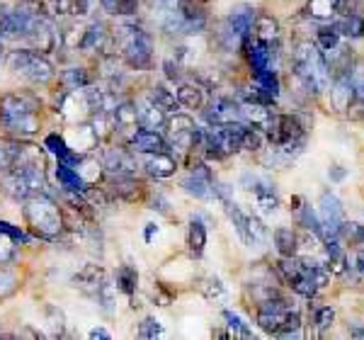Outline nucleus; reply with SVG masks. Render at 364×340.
Instances as JSON below:
<instances>
[{
    "label": "nucleus",
    "mask_w": 364,
    "mask_h": 340,
    "mask_svg": "<svg viewBox=\"0 0 364 340\" xmlns=\"http://www.w3.org/2000/svg\"><path fill=\"white\" fill-rule=\"evenodd\" d=\"M277 272L291 287V292H296V294L306 299H314L318 294V289H323L328 285V280H331V270L326 267V262L309 260V257H299V255H289V257L279 255Z\"/></svg>",
    "instance_id": "obj_6"
},
{
    "label": "nucleus",
    "mask_w": 364,
    "mask_h": 340,
    "mask_svg": "<svg viewBox=\"0 0 364 340\" xmlns=\"http://www.w3.org/2000/svg\"><path fill=\"white\" fill-rule=\"evenodd\" d=\"M105 280H107V272H105L102 265H97V262H87L78 270V272L73 275V280H70V285L75 287L78 292H83L87 297H95L100 292V287L105 285Z\"/></svg>",
    "instance_id": "obj_24"
},
{
    "label": "nucleus",
    "mask_w": 364,
    "mask_h": 340,
    "mask_svg": "<svg viewBox=\"0 0 364 340\" xmlns=\"http://www.w3.org/2000/svg\"><path fill=\"white\" fill-rule=\"evenodd\" d=\"M340 241H345V245H350V248H362L364 245V226L360 221H343V226H340V233H338Z\"/></svg>",
    "instance_id": "obj_42"
},
{
    "label": "nucleus",
    "mask_w": 364,
    "mask_h": 340,
    "mask_svg": "<svg viewBox=\"0 0 364 340\" xmlns=\"http://www.w3.org/2000/svg\"><path fill=\"white\" fill-rule=\"evenodd\" d=\"M139 166L156 180L173 178L178 173V156L170 154V151H154V154H141Z\"/></svg>",
    "instance_id": "obj_19"
},
{
    "label": "nucleus",
    "mask_w": 364,
    "mask_h": 340,
    "mask_svg": "<svg viewBox=\"0 0 364 340\" xmlns=\"http://www.w3.org/2000/svg\"><path fill=\"white\" fill-rule=\"evenodd\" d=\"M255 321L269 336H284L291 338L299 333L301 328V316L296 309H291L289 299H284L282 294L267 297L262 302H257L255 307Z\"/></svg>",
    "instance_id": "obj_8"
},
{
    "label": "nucleus",
    "mask_w": 364,
    "mask_h": 340,
    "mask_svg": "<svg viewBox=\"0 0 364 340\" xmlns=\"http://www.w3.org/2000/svg\"><path fill=\"white\" fill-rule=\"evenodd\" d=\"M146 97L154 100L158 107H163L166 112H178V97H175V90H170L166 83H156L149 87V92H146Z\"/></svg>",
    "instance_id": "obj_39"
},
{
    "label": "nucleus",
    "mask_w": 364,
    "mask_h": 340,
    "mask_svg": "<svg viewBox=\"0 0 364 340\" xmlns=\"http://www.w3.org/2000/svg\"><path fill=\"white\" fill-rule=\"evenodd\" d=\"M180 63L173 61V58H168L166 63H163V71H166V78L170 80V83H180L182 80V71H180Z\"/></svg>",
    "instance_id": "obj_51"
},
{
    "label": "nucleus",
    "mask_w": 364,
    "mask_h": 340,
    "mask_svg": "<svg viewBox=\"0 0 364 340\" xmlns=\"http://www.w3.org/2000/svg\"><path fill=\"white\" fill-rule=\"evenodd\" d=\"M316 44H318V49L323 54H328V51H333L336 46H340V34H338V29L333 27V22L331 25L323 22L318 27V32H316Z\"/></svg>",
    "instance_id": "obj_45"
},
{
    "label": "nucleus",
    "mask_w": 364,
    "mask_h": 340,
    "mask_svg": "<svg viewBox=\"0 0 364 340\" xmlns=\"http://www.w3.org/2000/svg\"><path fill=\"white\" fill-rule=\"evenodd\" d=\"M323 245H326V267L331 270V275L348 272V253H345V245H340V238L323 241Z\"/></svg>",
    "instance_id": "obj_32"
},
{
    "label": "nucleus",
    "mask_w": 364,
    "mask_h": 340,
    "mask_svg": "<svg viewBox=\"0 0 364 340\" xmlns=\"http://www.w3.org/2000/svg\"><path fill=\"white\" fill-rule=\"evenodd\" d=\"M42 127V100L32 90H10L0 95V129L17 139H32Z\"/></svg>",
    "instance_id": "obj_2"
},
{
    "label": "nucleus",
    "mask_w": 364,
    "mask_h": 340,
    "mask_svg": "<svg viewBox=\"0 0 364 340\" xmlns=\"http://www.w3.org/2000/svg\"><path fill=\"white\" fill-rule=\"evenodd\" d=\"M154 233H158V226L156 224H146V241H151V238H154Z\"/></svg>",
    "instance_id": "obj_56"
},
{
    "label": "nucleus",
    "mask_w": 364,
    "mask_h": 340,
    "mask_svg": "<svg viewBox=\"0 0 364 340\" xmlns=\"http://www.w3.org/2000/svg\"><path fill=\"white\" fill-rule=\"evenodd\" d=\"M204 119L209 127H224L231 122H240V100L228 95H216L204 105Z\"/></svg>",
    "instance_id": "obj_16"
},
{
    "label": "nucleus",
    "mask_w": 364,
    "mask_h": 340,
    "mask_svg": "<svg viewBox=\"0 0 364 340\" xmlns=\"http://www.w3.org/2000/svg\"><path fill=\"white\" fill-rule=\"evenodd\" d=\"M333 321H336V312H333L331 307L316 309V326H318L321 331H326L328 326H333Z\"/></svg>",
    "instance_id": "obj_50"
},
{
    "label": "nucleus",
    "mask_w": 364,
    "mask_h": 340,
    "mask_svg": "<svg viewBox=\"0 0 364 340\" xmlns=\"http://www.w3.org/2000/svg\"><path fill=\"white\" fill-rule=\"evenodd\" d=\"M100 5L112 17H134L139 13L141 0H100Z\"/></svg>",
    "instance_id": "obj_41"
},
{
    "label": "nucleus",
    "mask_w": 364,
    "mask_h": 340,
    "mask_svg": "<svg viewBox=\"0 0 364 340\" xmlns=\"http://www.w3.org/2000/svg\"><path fill=\"white\" fill-rule=\"evenodd\" d=\"M100 163H102L107 175H136V170H139V158L127 144L107 146V149L102 151Z\"/></svg>",
    "instance_id": "obj_15"
},
{
    "label": "nucleus",
    "mask_w": 364,
    "mask_h": 340,
    "mask_svg": "<svg viewBox=\"0 0 364 340\" xmlns=\"http://www.w3.org/2000/svg\"><path fill=\"white\" fill-rule=\"evenodd\" d=\"M318 216H321V241L338 238L340 226H343V221H345V207L331 190L321 192Z\"/></svg>",
    "instance_id": "obj_13"
},
{
    "label": "nucleus",
    "mask_w": 364,
    "mask_h": 340,
    "mask_svg": "<svg viewBox=\"0 0 364 340\" xmlns=\"http://www.w3.org/2000/svg\"><path fill=\"white\" fill-rule=\"evenodd\" d=\"M63 139H66L68 146L75 151V154H83V156L92 154V151H95L97 146H100V142H102V139H100V134H97V129H95V124H92L90 119L73 124L70 134H66Z\"/></svg>",
    "instance_id": "obj_21"
},
{
    "label": "nucleus",
    "mask_w": 364,
    "mask_h": 340,
    "mask_svg": "<svg viewBox=\"0 0 364 340\" xmlns=\"http://www.w3.org/2000/svg\"><path fill=\"white\" fill-rule=\"evenodd\" d=\"M166 139H168V146L180 156H190L195 151L202 149V142H204V132L195 124L190 115H180V112H170L166 124Z\"/></svg>",
    "instance_id": "obj_10"
},
{
    "label": "nucleus",
    "mask_w": 364,
    "mask_h": 340,
    "mask_svg": "<svg viewBox=\"0 0 364 340\" xmlns=\"http://www.w3.org/2000/svg\"><path fill=\"white\" fill-rule=\"evenodd\" d=\"M202 294L216 302V299H224L226 297V287H224V282H221L219 277H209L207 282L202 285Z\"/></svg>",
    "instance_id": "obj_49"
},
{
    "label": "nucleus",
    "mask_w": 364,
    "mask_h": 340,
    "mask_svg": "<svg viewBox=\"0 0 364 340\" xmlns=\"http://www.w3.org/2000/svg\"><path fill=\"white\" fill-rule=\"evenodd\" d=\"M3 56H5V42H3V37H0V61H3Z\"/></svg>",
    "instance_id": "obj_57"
},
{
    "label": "nucleus",
    "mask_w": 364,
    "mask_h": 340,
    "mask_svg": "<svg viewBox=\"0 0 364 340\" xmlns=\"http://www.w3.org/2000/svg\"><path fill=\"white\" fill-rule=\"evenodd\" d=\"M357 270L364 275V245L362 248H357Z\"/></svg>",
    "instance_id": "obj_55"
},
{
    "label": "nucleus",
    "mask_w": 364,
    "mask_h": 340,
    "mask_svg": "<svg viewBox=\"0 0 364 340\" xmlns=\"http://www.w3.org/2000/svg\"><path fill=\"white\" fill-rule=\"evenodd\" d=\"M296 204H299V207H294V209H296L299 226H301L304 231L314 233V236L321 241V216H318V209H314L306 202V199H301V197H296Z\"/></svg>",
    "instance_id": "obj_33"
},
{
    "label": "nucleus",
    "mask_w": 364,
    "mask_h": 340,
    "mask_svg": "<svg viewBox=\"0 0 364 340\" xmlns=\"http://www.w3.org/2000/svg\"><path fill=\"white\" fill-rule=\"evenodd\" d=\"M306 15L316 22H331L338 15V0H309Z\"/></svg>",
    "instance_id": "obj_40"
},
{
    "label": "nucleus",
    "mask_w": 364,
    "mask_h": 340,
    "mask_svg": "<svg viewBox=\"0 0 364 340\" xmlns=\"http://www.w3.org/2000/svg\"><path fill=\"white\" fill-rule=\"evenodd\" d=\"M328 175H331L333 183H343L345 175H348V170H345L343 166H331V170H328Z\"/></svg>",
    "instance_id": "obj_52"
},
{
    "label": "nucleus",
    "mask_w": 364,
    "mask_h": 340,
    "mask_svg": "<svg viewBox=\"0 0 364 340\" xmlns=\"http://www.w3.org/2000/svg\"><path fill=\"white\" fill-rule=\"evenodd\" d=\"M333 27L338 29L340 37L348 39H364V15L360 13H350V15H340Z\"/></svg>",
    "instance_id": "obj_37"
},
{
    "label": "nucleus",
    "mask_w": 364,
    "mask_h": 340,
    "mask_svg": "<svg viewBox=\"0 0 364 340\" xmlns=\"http://www.w3.org/2000/svg\"><path fill=\"white\" fill-rule=\"evenodd\" d=\"M0 37L22 49L49 54L58 46L54 17L39 0H15L0 5Z\"/></svg>",
    "instance_id": "obj_1"
},
{
    "label": "nucleus",
    "mask_w": 364,
    "mask_h": 340,
    "mask_svg": "<svg viewBox=\"0 0 364 340\" xmlns=\"http://www.w3.org/2000/svg\"><path fill=\"white\" fill-rule=\"evenodd\" d=\"M291 71H294V78L304 85V90L309 95H321L331 85L326 54L311 39H304V42L294 46V51H291Z\"/></svg>",
    "instance_id": "obj_7"
},
{
    "label": "nucleus",
    "mask_w": 364,
    "mask_h": 340,
    "mask_svg": "<svg viewBox=\"0 0 364 340\" xmlns=\"http://www.w3.org/2000/svg\"><path fill=\"white\" fill-rule=\"evenodd\" d=\"M44 149H49L51 154L56 156L58 163H66V166H73V168L78 166V161L83 158V154H75V151L70 149L68 142L61 137V134H49L44 142Z\"/></svg>",
    "instance_id": "obj_31"
},
{
    "label": "nucleus",
    "mask_w": 364,
    "mask_h": 340,
    "mask_svg": "<svg viewBox=\"0 0 364 340\" xmlns=\"http://www.w3.org/2000/svg\"><path fill=\"white\" fill-rule=\"evenodd\" d=\"M17 289H20V277H17V272L10 270L8 265H0V302L10 299Z\"/></svg>",
    "instance_id": "obj_46"
},
{
    "label": "nucleus",
    "mask_w": 364,
    "mask_h": 340,
    "mask_svg": "<svg viewBox=\"0 0 364 340\" xmlns=\"http://www.w3.org/2000/svg\"><path fill=\"white\" fill-rule=\"evenodd\" d=\"M214 197L224 204V212H226L228 219H231V224H233L236 233L240 236V241H243L245 245H257V243L265 241V236H267L265 224H262L255 214H245L243 209L233 202V199H228L224 187H219L216 183H214Z\"/></svg>",
    "instance_id": "obj_11"
},
{
    "label": "nucleus",
    "mask_w": 364,
    "mask_h": 340,
    "mask_svg": "<svg viewBox=\"0 0 364 340\" xmlns=\"http://www.w3.org/2000/svg\"><path fill=\"white\" fill-rule=\"evenodd\" d=\"M151 209H158V212L168 214V199L163 197V195H156V199H154V207H151Z\"/></svg>",
    "instance_id": "obj_53"
},
{
    "label": "nucleus",
    "mask_w": 364,
    "mask_h": 340,
    "mask_svg": "<svg viewBox=\"0 0 364 340\" xmlns=\"http://www.w3.org/2000/svg\"><path fill=\"white\" fill-rule=\"evenodd\" d=\"M51 17H85L90 13V0H44Z\"/></svg>",
    "instance_id": "obj_28"
},
{
    "label": "nucleus",
    "mask_w": 364,
    "mask_h": 340,
    "mask_svg": "<svg viewBox=\"0 0 364 340\" xmlns=\"http://www.w3.org/2000/svg\"><path fill=\"white\" fill-rule=\"evenodd\" d=\"M3 180V190L13 199H27L32 195H42L49 192L46 187V168H27V170H10V173H0Z\"/></svg>",
    "instance_id": "obj_12"
},
{
    "label": "nucleus",
    "mask_w": 364,
    "mask_h": 340,
    "mask_svg": "<svg viewBox=\"0 0 364 340\" xmlns=\"http://www.w3.org/2000/svg\"><path fill=\"white\" fill-rule=\"evenodd\" d=\"M17 257V241L8 236V233H0V265H10Z\"/></svg>",
    "instance_id": "obj_48"
},
{
    "label": "nucleus",
    "mask_w": 364,
    "mask_h": 340,
    "mask_svg": "<svg viewBox=\"0 0 364 340\" xmlns=\"http://www.w3.org/2000/svg\"><path fill=\"white\" fill-rule=\"evenodd\" d=\"M175 97H178V105L182 110H190V112H197V110H204L207 105V95H204V85L199 83H180L178 90H175Z\"/></svg>",
    "instance_id": "obj_29"
},
{
    "label": "nucleus",
    "mask_w": 364,
    "mask_h": 340,
    "mask_svg": "<svg viewBox=\"0 0 364 340\" xmlns=\"http://www.w3.org/2000/svg\"><path fill=\"white\" fill-rule=\"evenodd\" d=\"M272 241L274 248L282 257H289V255H299V236L294 228L289 226H277L272 233Z\"/></svg>",
    "instance_id": "obj_35"
},
{
    "label": "nucleus",
    "mask_w": 364,
    "mask_h": 340,
    "mask_svg": "<svg viewBox=\"0 0 364 340\" xmlns=\"http://www.w3.org/2000/svg\"><path fill=\"white\" fill-rule=\"evenodd\" d=\"M136 112H139V127H146V129H163L170 115L163 107H158L154 100H149V97L136 100Z\"/></svg>",
    "instance_id": "obj_27"
},
{
    "label": "nucleus",
    "mask_w": 364,
    "mask_h": 340,
    "mask_svg": "<svg viewBox=\"0 0 364 340\" xmlns=\"http://www.w3.org/2000/svg\"><path fill=\"white\" fill-rule=\"evenodd\" d=\"M224 321H226V328H228V338H252V328L245 324L243 319L236 314V312H231V309H224Z\"/></svg>",
    "instance_id": "obj_44"
},
{
    "label": "nucleus",
    "mask_w": 364,
    "mask_h": 340,
    "mask_svg": "<svg viewBox=\"0 0 364 340\" xmlns=\"http://www.w3.org/2000/svg\"><path fill=\"white\" fill-rule=\"evenodd\" d=\"M54 173H56L58 185H61L66 192H70V195H83L87 187H90L83 178H80L78 170H75L73 166H66V163H56Z\"/></svg>",
    "instance_id": "obj_30"
},
{
    "label": "nucleus",
    "mask_w": 364,
    "mask_h": 340,
    "mask_svg": "<svg viewBox=\"0 0 364 340\" xmlns=\"http://www.w3.org/2000/svg\"><path fill=\"white\" fill-rule=\"evenodd\" d=\"M178 13L187 37H199L209 25V0H178Z\"/></svg>",
    "instance_id": "obj_14"
},
{
    "label": "nucleus",
    "mask_w": 364,
    "mask_h": 340,
    "mask_svg": "<svg viewBox=\"0 0 364 340\" xmlns=\"http://www.w3.org/2000/svg\"><path fill=\"white\" fill-rule=\"evenodd\" d=\"M243 187L250 192V197L255 199V204L260 207L262 214H272L279 207V192L274 183H269L267 178L260 175H243Z\"/></svg>",
    "instance_id": "obj_17"
},
{
    "label": "nucleus",
    "mask_w": 364,
    "mask_h": 340,
    "mask_svg": "<svg viewBox=\"0 0 364 340\" xmlns=\"http://www.w3.org/2000/svg\"><path fill=\"white\" fill-rule=\"evenodd\" d=\"M90 3H92V0H90Z\"/></svg>",
    "instance_id": "obj_59"
},
{
    "label": "nucleus",
    "mask_w": 364,
    "mask_h": 340,
    "mask_svg": "<svg viewBox=\"0 0 364 340\" xmlns=\"http://www.w3.org/2000/svg\"><path fill=\"white\" fill-rule=\"evenodd\" d=\"M252 37H255L257 42L279 49V42H282L279 22L274 20L272 15H267V13H257L255 15V25H252Z\"/></svg>",
    "instance_id": "obj_26"
},
{
    "label": "nucleus",
    "mask_w": 364,
    "mask_h": 340,
    "mask_svg": "<svg viewBox=\"0 0 364 340\" xmlns=\"http://www.w3.org/2000/svg\"><path fill=\"white\" fill-rule=\"evenodd\" d=\"M207 248V226L202 219H192L187 226V250L192 257H202Z\"/></svg>",
    "instance_id": "obj_36"
},
{
    "label": "nucleus",
    "mask_w": 364,
    "mask_h": 340,
    "mask_svg": "<svg viewBox=\"0 0 364 340\" xmlns=\"http://www.w3.org/2000/svg\"><path fill=\"white\" fill-rule=\"evenodd\" d=\"M107 54L119 56V61L129 71H149L154 63V37L139 25L109 29Z\"/></svg>",
    "instance_id": "obj_3"
},
{
    "label": "nucleus",
    "mask_w": 364,
    "mask_h": 340,
    "mask_svg": "<svg viewBox=\"0 0 364 340\" xmlns=\"http://www.w3.org/2000/svg\"><path fill=\"white\" fill-rule=\"evenodd\" d=\"M214 175L207 168V163H195L190 168V173L180 180V187L187 195L197 197V199H211L214 197Z\"/></svg>",
    "instance_id": "obj_18"
},
{
    "label": "nucleus",
    "mask_w": 364,
    "mask_h": 340,
    "mask_svg": "<svg viewBox=\"0 0 364 340\" xmlns=\"http://www.w3.org/2000/svg\"><path fill=\"white\" fill-rule=\"evenodd\" d=\"M109 117H112L114 134H124V137H129V134L136 132V127H139L136 100H122V102H117L114 107L109 110Z\"/></svg>",
    "instance_id": "obj_25"
},
{
    "label": "nucleus",
    "mask_w": 364,
    "mask_h": 340,
    "mask_svg": "<svg viewBox=\"0 0 364 340\" xmlns=\"http://www.w3.org/2000/svg\"><path fill=\"white\" fill-rule=\"evenodd\" d=\"M22 216H25V226L29 228V233L49 243L58 241L68 228L61 207L49 197V192L22 199Z\"/></svg>",
    "instance_id": "obj_5"
},
{
    "label": "nucleus",
    "mask_w": 364,
    "mask_h": 340,
    "mask_svg": "<svg viewBox=\"0 0 364 340\" xmlns=\"http://www.w3.org/2000/svg\"><path fill=\"white\" fill-rule=\"evenodd\" d=\"M58 83L63 85V90H78V87L92 85V73L87 71V68L73 66L58 73Z\"/></svg>",
    "instance_id": "obj_38"
},
{
    "label": "nucleus",
    "mask_w": 364,
    "mask_h": 340,
    "mask_svg": "<svg viewBox=\"0 0 364 340\" xmlns=\"http://www.w3.org/2000/svg\"><path fill=\"white\" fill-rule=\"evenodd\" d=\"M362 5H364V0H362Z\"/></svg>",
    "instance_id": "obj_58"
},
{
    "label": "nucleus",
    "mask_w": 364,
    "mask_h": 340,
    "mask_svg": "<svg viewBox=\"0 0 364 340\" xmlns=\"http://www.w3.org/2000/svg\"><path fill=\"white\" fill-rule=\"evenodd\" d=\"M255 15H257V10L252 8V5L240 3V5H236V8H231V13H228V17H226V25L231 27L240 39V51H243V46L248 44L250 37H252Z\"/></svg>",
    "instance_id": "obj_23"
},
{
    "label": "nucleus",
    "mask_w": 364,
    "mask_h": 340,
    "mask_svg": "<svg viewBox=\"0 0 364 340\" xmlns=\"http://www.w3.org/2000/svg\"><path fill=\"white\" fill-rule=\"evenodd\" d=\"M105 190L109 197L124 199V202H136L144 192V183L136 180V175H107L105 173Z\"/></svg>",
    "instance_id": "obj_22"
},
{
    "label": "nucleus",
    "mask_w": 364,
    "mask_h": 340,
    "mask_svg": "<svg viewBox=\"0 0 364 340\" xmlns=\"http://www.w3.org/2000/svg\"><path fill=\"white\" fill-rule=\"evenodd\" d=\"M87 336H90L92 340H97V338H105V340H107V338H112V333L105 331V328H92V331L87 333Z\"/></svg>",
    "instance_id": "obj_54"
},
{
    "label": "nucleus",
    "mask_w": 364,
    "mask_h": 340,
    "mask_svg": "<svg viewBox=\"0 0 364 340\" xmlns=\"http://www.w3.org/2000/svg\"><path fill=\"white\" fill-rule=\"evenodd\" d=\"M127 146L134 151L136 156L141 154H154V151H166L170 149L166 134H161L158 129H146L136 127V132H132L127 137Z\"/></svg>",
    "instance_id": "obj_20"
},
{
    "label": "nucleus",
    "mask_w": 364,
    "mask_h": 340,
    "mask_svg": "<svg viewBox=\"0 0 364 340\" xmlns=\"http://www.w3.org/2000/svg\"><path fill=\"white\" fill-rule=\"evenodd\" d=\"M20 142L17 137H3L0 139V173H8L13 168L17 151H20Z\"/></svg>",
    "instance_id": "obj_43"
},
{
    "label": "nucleus",
    "mask_w": 364,
    "mask_h": 340,
    "mask_svg": "<svg viewBox=\"0 0 364 340\" xmlns=\"http://www.w3.org/2000/svg\"><path fill=\"white\" fill-rule=\"evenodd\" d=\"M262 134L269 142V154L282 163H289L306 146V122L294 112H274Z\"/></svg>",
    "instance_id": "obj_4"
},
{
    "label": "nucleus",
    "mask_w": 364,
    "mask_h": 340,
    "mask_svg": "<svg viewBox=\"0 0 364 340\" xmlns=\"http://www.w3.org/2000/svg\"><path fill=\"white\" fill-rule=\"evenodd\" d=\"M8 68L15 78L25 80L29 85H49L56 78V68L46 58V54L34 49H22V46H15L8 54Z\"/></svg>",
    "instance_id": "obj_9"
},
{
    "label": "nucleus",
    "mask_w": 364,
    "mask_h": 340,
    "mask_svg": "<svg viewBox=\"0 0 364 340\" xmlns=\"http://www.w3.org/2000/svg\"><path fill=\"white\" fill-rule=\"evenodd\" d=\"M136 336L144 338V340H154V338H161L163 336V326L156 316H146L144 321L139 324L136 328Z\"/></svg>",
    "instance_id": "obj_47"
},
{
    "label": "nucleus",
    "mask_w": 364,
    "mask_h": 340,
    "mask_svg": "<svg viewBox=\"0 0 364 340\" xmlns=\"http://www.w3.org/2000/svg\"><path fill=\"white\" fill-rule=\"evenodd\" d=\"M114 287L119 289V294H124L127 299H134V294H136V289H139V270L134 265H129V262L119 265L114 272Z\"/></svg>",
    "instance_id": "obj_34"
}]
</instances>
